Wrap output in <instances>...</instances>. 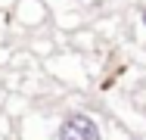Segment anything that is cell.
Listing matches in <instances>:
<instances>
[{"label": "cell", "instance_id": "1", "mask_svg": "<svg viewBox=\"0 0 146 140\" xmlns=\"http://www.w3.org/2000/svg\"><path fill=\"white\" fill-rule=\"evenodd\" d=\"M59 140H103V131L96 125V118L87 112H68L62 121H59Z\"/></svg>", "mask_w": 146, "mask_h": 140}, {"label": "cell", "instance_id": "2", "mask_svg": "<svg viewBox=\"0 0 146 140\" xmlns=\"http://www.w3.org/2000/svg\"><path fill=\"white\" fill-rule=\"evenodd\" d=\"M140 25L146 28V6H143V9H140Z\"/></svg>", "mask_w": 146, "mask_h": 140}]
</instances>
